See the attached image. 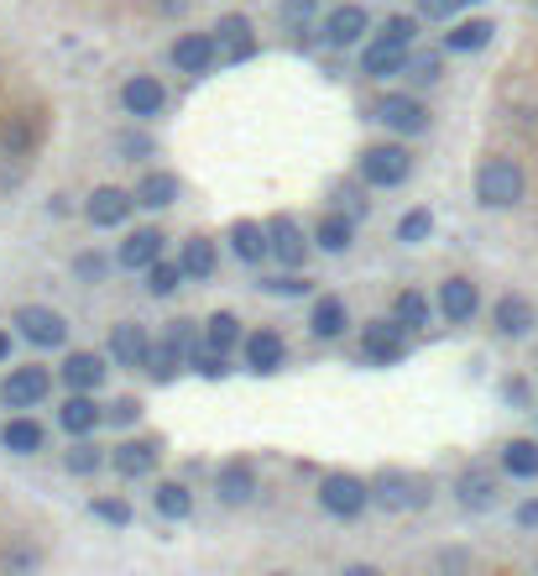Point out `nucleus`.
Returning a JSON list of instances; mask_svg holds the SVG:
<instances>
[{"label":"nucleus","mask_w":538,"mask_h":576,"mask_svg":"<svg viewBox=\"0 0 538 576\" xmlns=\"http://www.w3.org/2000/svg\"><path fill=\"white\" fill-rule=\"evenodd\" d=\"M534 419H538V404H534Z\"/></svg>","instance_id":"59"},{"label":"nucleus","mask_w":538,"mask_h":576,"mask_svg":"<svg viewBox=\"0 0 538 576\" xmlns=\"http://www.w3.org/2000/svg\"><path fill=\"white\" fill-rule=\"evenodd\" d=\"M110 267H120L116 257H105L100 246H90V252H79V257H73V278H79V284H105V278H110Z\"/></svg>","instance_id":"47"},{"label":"nucleus","mask_w":538,"mask_h":576,"mask_svg":"<svg viewBox=\"0 0 538 576\" xmlns=\"http://www.w3.org/2000/svg\"><path fill=\"white\" fill-rule=\"evenodd\" d=\"M241 341H246V325H241L235 310H214L210 320H204V346H214V352H241Z\"/></svg>","instance_id":"38"},{"label":"nucleus","mask_w":538,"mask_h":576,"mask_svg":"<svg viewBox=\"0 0 538 576\" xmlns=\"http://www.w3.org/2000/svg\"><path fill=\"white\" fill-rule=\"evenodd\" d=\"M100 466H110V457L94 446V435H79L69 451H63V472H69V477H94Z\"/></svg>","instance_id":"40"},{"label":"nucleus","mask_w":538,"mask_h":576,"mask_svg":"<svg viewBox=\"0 0 538 576\" xmlns=\"http://www.w3.org/2000/svg\"><path fill=\"white\" fill-rule=\"evenodd\" d=\"M152 508H157V519H167V525H184L188 514H194V487L188 482H157Z\"/></svg>","instance_id":"37"},{"label":"nucleus","mask_w":538,"mask_h":576,"mask_svg":"<svg viewBox=\"0 0 538 576\" xmlns=\"http://www.w3.org/2000/svg\"><path fill=\"white\" fill-rule=\"evenodd\" d=\"M210 32H214V43H220V64H246V58H257V32H252V16L225 11Z\"/></svg>","instance_id":"24"},{"label":"nucleus","mask_w":538,"mask_h":576,"mask_svg":"<svg viewBox=\"0 0 538 576\" xmlns=\"http://www.w3.org/2000/svg\"><path fill=\"white\" fill-rule=\"evenodd\" d=\"M314 16H319V0H278V22L293 37V48H314V37H319Z\"/></svg>","instance_id":"33"},{"label":"nucleus","mask_w":538,"mask_h":576,"mask_svg":"<svg viewBox=\"0 0 538 576\" xmlns=\"http://www.w3.org/2000/svg\"><path fill=\"white\" fill-rule=\"evenodd\" d=\"M120 111L131 120H157L167 111V84L157 73H131L120 84Z\"/></svg>","instance_id":"17"},{"label":"nucleus","mask_w":538,"mask_h":576,"mask_svg":"<svg viewBox=\"0 0 538 576\" xmlns=\"http://www.w3.org/2000/svg\"><path fill=\"white\" fill-rule=\"evenodd\" d=\"M440 566H470V555L466 551H445L440 555Z\"/></svg>","instance_id":"57"},{"label":"nucleus","mask_w":538,"mask_h":576,"mask_svg":"<svg viewBox=\"0 0 538 576\" xmlns=\"http://www.w3.org/2000/svg\"><path fill=\"white\" fill-rule=\"evenodd\" d=\"M137 210V189H120V184H100V189L84 199V220L94 231H120Z\"/></svg>","instance_id":"13"},{"label":"nucleus","mask_w":538,"mask_h":576,"mask_svg":"<svg viewBox=\"0 0 538 576\" xmlns=\"http://www.w3.org/2000/svg\"><path fill=\"white\" fill-rule=\"evenodd\" d=\"M434 304H440V314H445V325H476V314H481V288H476V278L455 273V278L440 284Z\"/></svg>","instance_id":"19"},{"label":"nucleus","mask_w":538,"mask_h":576,"mask_svg":"<svg viewBox=\"0 0 538 576\" xmlns=\"http://www.w3.org/2000/svg\"><path fill=\"white\" fill-rule=\"evenodd\" d=\"M366 32H372V11H366L361 0H346V5L325 11V22H319V43H325L329 53H346V48H361Z\"/></svg>","instance_id":"8"},{"label":"nucleus","mask_w":538,"mask_h":576,"mask_svg":"<svg viewBox=\"0 0 538 576\" xmlns=\"http://www.w3.org/2000/svg\"><path fill=\"white\" fill-rule=\"evenodd\" d=\"M434 314H440V304H434L423 288H398V293H393V320H398L402 331H413V336H419V331H429V320H434Z\"/></svg>","instance_id":"34"},{"label":"nucleus","mask_w":538,"mask_h":576,"mask_svg":"<svg viewBox=\"0 0 538 576\" xmlns=\"http://www.w3.org/2000/svg\"><path fill=\"white\" fill-rule=\"evenodd\" d=\"M372 120L387 126V137H423L429 131V105H423L419 90H387V95L372 105Z\"/></svg>","instance_id":"5"},{"label":"nucleus","mask_w":538,"mask_h":576,"mask_svg":"<svg viewBox=\"0 0 538 576\" xmlns=\"http://www.w3.org/2000/svg\"><path fill=\"white\" fill-rule=\"evenodd\" d=\"M225 241H231V257L246 267H261L272 257V237H267L261 220H235L231 231H225Z\"/></svg>","instance_id":"29"},{"label":"nucleus","mask_w":538,"mask_h":576,"mask_svg":"<svg viewBox=\"0 0 538 576\" xmlns=\"http://www.w3.org/2000/svg\"><path fill=\"white\" fill-rule=\"evenodd\" d=\"M116 152L126 158V163H141V158H152V152H157V142H152L147 131H120V137H116Z\"/></svg>","instance_id":"50"},{"label":"nucleus","mask_w":538,"mask_h":576,"mask_svg":"<svg viewBox=\"0 0 538 576\" xmlns=\"http://www.w3.org/2000/svg\"><path fill=\"white\" fill-rule=\"evenodd\" d=\"M502 399L513 408H534V383H528V378H507V383H502Z\"/></svg>","instance_id":"52"},{"label":"nucleus","mask_w":538,"mask_h":576,"mask_svg":"<svg viewBox=\"0 0 538 576\" xmlns=\"http://www.w3.org/2000/svg\"><path fill=\"white\" fill-rule=\"evenodd\" d=\"M90 514L100 519V525H110V529H126L131 519H137L126 498H90Z\"/></svg>","instance_id":"49"},{"label":"nucleus","mask_w":538,"mask_h":576,"mask_svg":"<svg viewBox=\"0 0 538 576\" xmlns=\"http://www.w3.org/2000/svg\"><path fill=\"white\" fill-rule=\"evenodd\" d=\"M257 288L261 293H278V299H304V293H314L304 267H282V273H272V278H261Z\"/></svg>","instance_id":"44"},{"label":"nucleus","mask_w":538,"mask_h":576,"mask_svg":"<svg viewBox=\"0 0 538 576\" xmlns=\"http://www.w3.org/2000/svg\"><path fill=\"white\" fill-rule=\"evenodd\" d=\"M455 5H476V0H455Z\"/></svg>","instance_id":"58"},{"label":"nucleus","mask_w":538,"mask_h":576,"mask_svg":"<svg viewBox=\"0 0 538 576\" xmlns=\"http://www.w3.org/2000/svg\"><path fill=\"white\" fill-rule=\"evenodd\" d=\"M100 425H110L105 419V404L94 399V393H73L58 404V430L69 435V440H79V435H100Z\"/></svg>","instance_id":"26"},{"label":"nucleus","mask_w":538,"mask_h":576,"mask_svg":"<svg viewBox=\"0 0 538 576\" xmlns=\"http://www.w3.org/2000/svg\"><path fill=\"white\" fill-rule=\"evenodd\" d=\"M141 278H147V293H152V299H173V293L188 284V273H184V263H178V257H163V263H152L147 273H141Z\"/></svg>","instance_id":"41"},{"label":"nucleus","mask_w":538,"mask_h":576,"mask_svg":"<svg viewBox=\"0 0 538 576\" xmlns=\"http://www.w3.org/2000/svg\"><path fill=\"white\" fill-rule=\"evenodd\" d=\"M496 466H502V477H513V482H538V440L534 435H513V440H502Z\"/></svg>","instance_id":"31"},{"label":"nucleus","mask_w":538,"mask_h":576,"mask_svg":"<svg viewBox=\"0 0 538 576\" xmlns=\"http://www.w3.org/2000/svg\"><path fill=\"white\" fill-rule=\"evenodd\" d=\"M178 263H184L188 284H210L214 267H220V252H214L210 237H184L178 241Z\"/></svg>","instance_id":"35"},{"label":"nucleus","mask_w":538,"mask_h":576,"mask_svg":"<svg viewBox=\"0 0 538 576\" xmlns=\"http://www.w3.org/2000/svg\"><path fill=\"white\" fill-rule=\"evenodd\" d=\"M110 352H69L63 367H58V383L73 388V393H100V383L110 378Z\"/></svg>","instance_id":"21"},{"label":"nucleus","mask_w":538,"mask_h":576,"mask_svg":"<svg viewBox=\"0 0 538 576\" xmlns=\"http://www.w3.org/2000/svg\"><path fill=\"white\" fill-rule=\"evenodd\" d=\"M351 331V304H346V293H319L314 304H308V336L314 341H346Z\"/></svg>","instance_id":"28"},{"label":"nucleus","mask_w":538,"mask_h":576,"mask_svg":"<svg viewBox=\"0 0 538 576\" xmlns=\"http://www.w3.org/2000/svg\"><path fill=\"white\" fill-rule=\"evenodd\" d=\"M37 561H43V555L32 551V545H16V551L0 555V566H5V572H37Z\"/></svg>","instance_id":"53"},{"label":"nucleus","mask_w":538,"mask_h":576,"mask_svg":"<svg viewBox=\"0 0 538 576\" xmlns=\"http://www.w3.org/2000/svg\"><path fill=\"white\" fill-rule=\"evenodd\" d=\"M492 331L502 341H528L538 331V304L528 293H502L492 304Z\"/></svg>","instance_id":"20"},{"label":"nucleus","mask_w":538,"mask_h":576,"mask_svg":"<svg viewBox=\"0 0 538 576\" xmlns=\"http://www.w3.org/2000/svg\"><path fill=\"white\" fill-rule=\"evenodd\" d=\"M11 325H16V336L26 346H37V352H58L63 341H69V320L52 310V304H22V310L11 314Z\"/></svg>","instance_id":"9"},{"label":"nucleus","mask_w":538,"mask_h":576,"mask_svg":"<svg viewBox=\"0 0 538 576\" xmlns=\"http://www.w3.org/2000/svg\"><path fill=\"white\" fill-rule=\"evenodd\" d=\"M257 493H261V477H257V466H252L246 457H231V461L214 466V498H220V508L257 504Z\"/></svg>","instance_id":"11"},{"label":"nucleus","mask_w":538,"mask_h":576,"mask_svg":"<svg viewBox=\"0 0 538 576\" xmlns=\"http://www.w3.org/2000/svg\"><path fill=\"white\" fill-rule=\"evenodd\" d=\"M419 32H423V22L413 16V11H393V16L382 22L376 37H387V43H398V48H413V43H419Z\"/></svg>","instance_id":"46"},{"label":"nucleus","mask_w":538,"mask_h":576,"mask_svg":"<svg viewBox=\"0 0 538 576\" xmlns=\"http://www.w3.org/2000/svg\"><path fill=\"white\" fill-rule=\"evenodd\" d=\"M184 367H188V352L173 336H163L152 346V357H147V378H152V383H173Z\"/></svg>","instance_id":"39"},{"label":"nucleus","mask_w":538,"mask_h":576,"mask_svg":"<svg viewBox=\"0 0 538 576\" xmlns=\"http://www.w3.org/2000/svg\"><path fill=\"white\" fill-rule=\"evenodd\" d=\"M47 446V425L32 414V408H11L5 414V425H0V451H11V457H37Z\"/></svg>","instance_id":"23"},{"label":"nucleus","mask_w":538,"mask_h":576,"mask_svg":"<svg viewBox=\"0 0 538 576\" xmlns=\"http://www.w3.org/2000/svg\"><path fill=\"white\" fill-rule=\"evenodd\" d=\"M167 252V237L157 231V226H137V231H126V241L116 246V263L126 267V273H147L152 263H163Z\"/></svg>","instance_id":"27"},{"label":"nucleus","mask_w":538,"mask_h":576,"mask_svg":"<svg viewBox=\"0 0 538 576\" xmlns=\"http://www.w3.org/2000/svg\"><path fill=\"white\" fill-rule=\"evenodd\" d=\"M402 79H408L413 90H434V84L445 79V53H413Z\"/></svg>","instance_id":"43"},{"label":"nucleus","mask_w":538,"mask_h":576,"mask_svg":"<svg viewBox=\"0 0 538 576\" xmlns=\"http://www.w3.org/2000/svg\"><path fill=\"white\" fill-rule=\"evenodd\" d=\"M37 147H43V120H37V111H11V116L0 120V158H5V163H26Z\"/></svg>","instance_id":"18"},{"label":"nucleus","mask_w":538,"mask_h":576,"mask_svg":"<svg viewBox=\"0 0 538 576\" xmlns=\"http://www.w3.org/2000/svg\"><path fill=\"white\" fill-rule=\"evenodd\" d=\"M16 331H11V325H0V367H11V352H16Z\"/></svg>","instance_id":"55"},{"label":"nucleus","mask_w":538,"mask_h":576,"mask_svg":"<svg viewBox=\"0 0 538 576\" xmlns=\"http://www.w3.org/2000/svg\"><path fill=\"white\" fill-rule=\"evenodd\" d=\"M366 194H372V184L346 178V184H335V189H329V205H335V210H346V216H355V220H366V216H372V199H366Z\"/></svg>","instance_id":"42"},{"label":"nucleus","mask_w":538,"mask_h":576,"mask_svg":"<svg viewBox=\"0 0 538 576\" xmlns=\"http://www.w3.org/2000/svg\"><path fill=\"white\" fill-rule=\"evenodd\" d=\"M157 5V16H184L188 11V0H152Z\"/></svg>","instance_id":"56"},{"label":"nucleus","mask_w":538,"mask_h":576,"mask_svg":"<svg viewBox=\"0 0 538 576\" xmlns=\"http://www.w3.org/2000/svg\"><path fill=\"white\" fill-rule=\"evenodd\" d=\"M184 199V178L167 169H147L137 178V205L141 210H167V205H178Z\"/></svg>","instance_id":"32"},{"label":"nucleus","mask_w":538,"mask_h":576,"mask_svg":"<svg viewBox=\"0 0 538 576\" xmlns=\"http://www.w3.org/2000/svg\"><path fill=\"white\" fill-rule=\"evenodd\" d=\"M167 58H173V69L178 73L204 79V73L220 64V43H214V32H178L173 48H167Z\"/></svg>","instance_id":"16"},{"label":"nucleus","mask_w":538,"mask_h":576,"mask_svg":"<svg viewBox=\"0 0 538 576\" xmlns=\"http://www.w3.org/2000/svg\"><path fill=\"white\" fill-rule=\"evenodd\" d=\"M355 231H361V220L329 205L325 216L314 220V246H319V252H329V257H340V252H351V246H355Z\"/></svg>","instance_id":"30"},{"label":"nucleus","mask_w":538,"mask_h":576,"mask_svg":"<svg viewBox=\"0 0 538 576\" xmlns=\"http://www.w3.org/2000/svg\"><path fill=\"white\" fill-rule=\"evenodd\" d=\"M372 477H355V472H325L319 477V508L340 525H355L366 508H372Z\"/></svg>","instance_id":"4"},{"label":"nucleus","mask_w":538,"mask_h":576,"mask_svg":"<svg viewBox=\"0 0 538 576\" xmlns=\"http://www.w3.org/2000/svg\"><path fill=\"white\" fill-rule=\"evenodd\" d=\"M157 461H163V440H157V435H126L116 451H110V472H120L126 482H137V477H152Z\"/></svg>","instance_id":"15"},{"label":"nucleus","mask_w":538,"mask_h":576,"mask_svg":"<svg viewBox=\"0 0 538 576\" xmlns=\"http://www.w3.org/2000/svg\"><path fill=\"white\" fill-rule=\"evenodd\" d=\"M408 58H413V48H398V43H387V37H372V43L361 48V79H372V84L402 79V73H408Z\"/></svg>","instance_id":"25"},{"label":"nucleus","mask_w":538,"mask_h":576,"mask_svg":"<svg viewBox=\"0 0 538 576\" xmlns=\"http://www.w3.org/2000/svg\"><path fill=\"white\" fill-rule=\"evenodd\" d=\"M241 367H246V372H257V378L282 372V367H288V341H282V331H272V325L246 331V341H241Z\"/></svg>","instance_id":"12"},{"label":"nucleus","mask_w":538,"mask_h":576,"mask_svg":"<svg viewBox=\"0 0 538 576\" xmlns=\"http://www.w3.org/2000/svg\"><path fill=\"white\" fill-rule=\"evenodd\" d=\"M152 346H157V341H152V331H147L141 320H116V325H110V346H105V352H110V361L126 367V372H147Z\"/></svg>","instance_id":"14"},{"label":"nucleus","mask_w":538,"mask_h":576,"mask_svg":"<svg viewBox=\"0 0 538 576\" xmlns=\"http://www.w3.org/2000/svg\"><path fill=\"white\" fill-rule=\"evenodd\" d=\"M267 237H272V263L278 267H304L314 252V231L304 237V226L293 216H272L267 220Z\"/></svg>","instance_id":"22"},{"label":"nucleus","mask_w":538,"mask_h":576,"mask_svg":"<svg viewBox=\"0 0 538 576\" xmlns=\"http://www.w3.org/2000/svg\"><path fill=\"white\" fill-rule=\"evenodd\" d=\"M355 178L372 184V189H402L413 178V147L408 137H387V142H372L355 152Z\"/></svg>","instance_id":"2"},{"label":"nucleus","mask_w":538,"mask_h":576,"mask_svg":"<svg viewBox=\"0 0 538 576\" xmlns=\"http://www.w3.org/2000/svg\"><path fill=\"white\" fill-rule=\"evenodd\" d=\"M429 237H434V210H429V205H413V210L398 220V241L402 246H419V241H429Z\"/></svg>","instance_id":"48"},{"label":"nucleus","mask_w":538,"mask_h":576,"mask_svg":"<svg viewBox=\"0 0 538 576\" xmlns=\"http://www.w3.org/2000/svg\"><path fill=\"white\" fill-rule=\"evenodd\" d=\"M528 199V173L517 158L507 152H492V158H481V169H476V205L481 210H517Z\"/></svg>","instance_id":"1"},{"label":"nucleus","mask_w":538,"mask_h":576,"mask_svg":"<svg viewBox=\"0 0 538 576\" xmlns=\"http://www.w3.org/2000/svg\"><path fill=\"white\" fill-rule=\"evenodd\" d=\"M513 519H517V529H538V498H523Z\"/></svg>","instance_id":"54"},{"label":"nucleus","mask_w":538,"mask_h":576,"mask_svg":"<svg viewBox=\"0 0 538 576\" xmlns=\"http://www.w3.org/2000/svg\"><path fill=\"white\" fill-rule=\"evenodd\" d=\"M188 367H194L199 378H210V383H225V378L235 372V367H231V352H214V346H194Z\"/></svg>","instance_id":"45"},{"label":"nucleus","mask_w":538,"mask_h":576,"mask_svg":"<svg viewBox=\"0 0 538 576\" xmlns=\"http://www.w3.org/2000/svg\"><path fill=\"white\" fill-rule=\"evenodd\" d=\"M408 341H413V331H402L393 314H376L361 325V361L366 367H398V361H408Z\"/></svg>","instance_id":"7"},{"label":"nucleus","mask_w":538,"mask_h":576,"mask_svg":"<svg viewBox=\"0 0 538 576\" xmlns=\"http://www.w3.org/2000/svg\"><path fill=\"white\" fill-rule=\"evenodd\" d=\"M492 37H496V26L487 16H460L445 32V53H481V48H492Z\"/></svg>","instance_id":"36"},{"label":"nucleus","mask_w":538,"mask_h":576,"mask_svg":"<svg viewBox=\"0 0 538 576\" xmlns=\"http://www.w3.org/2000/svg\"><path fill=\"white\" fill-rule=\"evenodd\" d=\"M534 572H538V566H534Z\"/></svg>","instance_id":"60"},{"label":"nucleus","mask_w":538,"mask_h":576,"mask_svg":"<svg viewBox=\"0 0 538 576\" xmlns=\"http://www.w3.org/2000/svg\"><path fill=\"white\" fill-rule=\"evenodd\" d=\"M105 419L116 425V430H131V425H141V399H116V404H105Z\"/></svg>","instance_id":"51"},{"label":"nucleus","mask_w":538,"mask_h":576,"mask_svg":"<svg viewBox=\"0 0 538 576\" xmlns=\"http://www.w3.org/2000/svg\"><path fill=\"white\" fill-rule=\"evenodd\" d=\"M52 399V372L43 361H11L0 378V404L5 408H43Z\"/></svg>","instance_id":"6"},{"label":"nucleus","mask_w":538,"mask_h":576,"mask_svg":"<svg viewBox=\"0 0 538 576\" xmlns=\"http://www.w3.org/2000/svg\"><path fill=\"white\" fill-rule=\"evenodd\" d=\"M449 493H455V504L466 508V514H492L496 498H502V477H496L492 466L470 461V466H460V472H455Z\"/></svg>","instance_id":"10"},{"label":"nucleus","mask_w":538,"mask_h":576,"mask_svg":"<svg viewBox=\"0 0 538 576\" xmlns=\"http://www.w3.org/2000/svg\"><path fill=\"white\" fill-rule=\"evenodd\" d=\"M372 498L382 514H419L434 504V482L408 472V466H382L372 477Z\"/></svg>","instance_id":"3"}]
</instances>
